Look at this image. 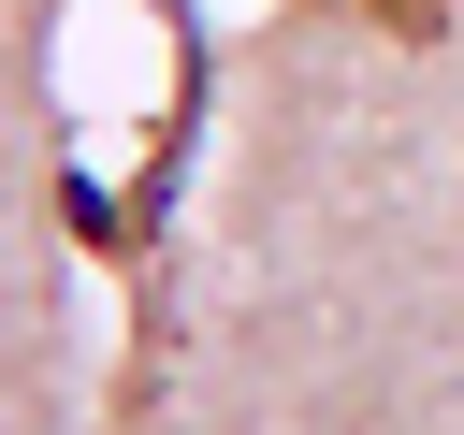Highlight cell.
Here are the masks:
<instances>
[{
    "label": "cell",
    "mask_w": 464,
    "mask_h": 435,
    "mask_svg": "<svg viewBox=\"0 0 464 435\" xmlns=\"http://www.w3.org/2000/svg\"><path fill=\"white\" fill-rule=\"evenodd\" d=\"M362 14H377V29H406V44H420V29H450V0H362Z\"/></svg>",
    "instance_id": "6da1fadb"
}]
</instances>
